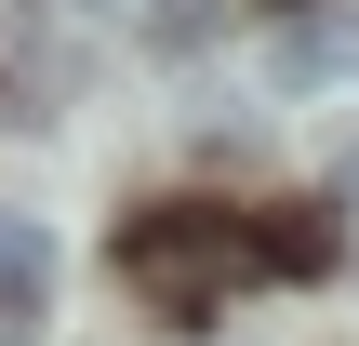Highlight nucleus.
I'll return each mask as SVG.
<instances>
[{"label": "nucleus", "instance_id": "5", "mask_svg": "<svg viewBox=\"0 0 359 346\" xmlns=\"http://www.w3.org/2000/svg\"><path fill=\"white\" fill-rule=\"evenodd\" d=\"M27 27H80V13H107V0H13Z\"/></svg>", "mask_w": 359, "mask_h": 346}, {"label": "nucleus", "instance_id": "2", "mask_svg": "<svg viewBox=\"0 0 359 346\" xmlns=\"http://www.w3.org/2000/svg\"><path fill=\"white\" fill-rule=\"evenodd\" d=\"M40 307H53V227L0 213V346H40Z\"/></svg>", "mask_w": 359, "mask_h": 346}, {"label": "nucleus", "instance_id": "4", "mask_svg": "<svg viewBox=\"0 0 359 346\" xmlns=\"http://www.w3.org/2000/svg\"><path fill=\"white\" fill-rule=\"evenodd\" d=\"M147 40H160V53H200V40H213V0H147Z\"/></svg>", "mask_w": 359, "mask_h": 346}, {"label": "nucleus", "instance_id": "1", "mask_svg": "<svg viewBox=\"0 0 359 346\" xmlns=\"http://www.w3.org/2000/svg\"><path fill=\"white\" fill-rule=\"evenodd\" d=\"M120 280H133L147 307H173V320H213L240 280H266V253H253V213L173 200V213H133V227H120Z\"/></svg>", "mask_w": 359, "mask_h": 346}, {"label": "nucleus", "instance_id": "3", "mask_svg": "<svg viewBox=\"0 0 359 346\" xmlns=\"http://www.w3.org/2000/svg\"><path fill=\"white\" fill-rule=\"evenodd\" d=\"M280 80H293V93H333V80H359V13H320V0H306V13L280 27Z\"/></svg>", "mask_w": 359, "mask_h": 346}]
</instances>
